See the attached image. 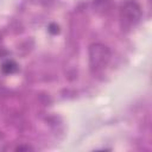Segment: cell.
Segmentation results:
<instances>
[{"instance_id": "cell-1", "label": "cell", "mask_w": 152, "mask_h": 152, "mask_svg": "<svg viewBox=\"0 0 152 152\" xmlns=\"http://www.w3.org/2000/svg\"><path fill=\"white\" fill-rule=\"evenodd\" d=\"M141 7L140 5L134 0H126L119 12L120 18V26L124 31L132 30L141 19Z\"/></svg>"}, {"instance_id": "cell-2", "label": "cell", "mask_w": 152, "mask_h": 152, "mask_svg": "<svg viewBox=\"0 0 152 152\" xmlns=\"http://www.w3.org/2000/svg\"><path fill=\"white\" fill-rule=\"evenodd\" d=\"M110 61V51L109 49L101 44L95 43L89 48V66L93 74L101 72Z\"/></svg>"}, {"instance_id": "cell-3", "label": "cell", "mask_w": 152, "mask_h": 152, "mask_svg": "<svg viewBox=\"0 0 152 152\" xmlns=\"http://www.w3.org/2000/svg\"><path fill=\"white\" fill-rule=\"evenodd\" d=\"M18 70V64L13 61V59H5L1 64V71L5 74V75H11V74H14L15 71Z\"/></svg>"}, {"instance_id": "cell-4", "label": "cell", "mask_w": 152, "mask_h": 152, "mask_svg": "<svg viewBox=\"0 0 152 152\" xmlns=\"http://www.w3.org/2000/svg\"><path fill=\"white\" fill-rule=\"evenodd\" d=\"M49 32L50 33H52V34H57L58 32H59V26L57 25V24H55V23H52V24H50L49 25Z\"/></svg>"}, {"instance_id": "cell-5", "label": "cell", "mask_w": 152, "mask_h": 152, "mask_svg": "<svg viewBox=\"0 0 152 152\" xmlns=\"http://www.w3.org/2000/svg\"><path fill=\"white\" fill-rule=\"evenodd\" d=\"M7 53V51L5 50V48L2 46V43H1V38H0V57H2V56H5Z\"/></svg>"}, {"instance_id": "cell-6", "label": "cell", "mask_w": 152, "mask_h": 152, "mask_svg": "<svg viewBox=\"0 0 152 152\" xmlns=\"http://www.w3.org/2000/svg\"><path fill=\"white\" fill-rule=\"evenodd\" d=\"M15 150H18V151H21V150H31V147L30 146H18Z\"/></svg>"}]
</instances>
